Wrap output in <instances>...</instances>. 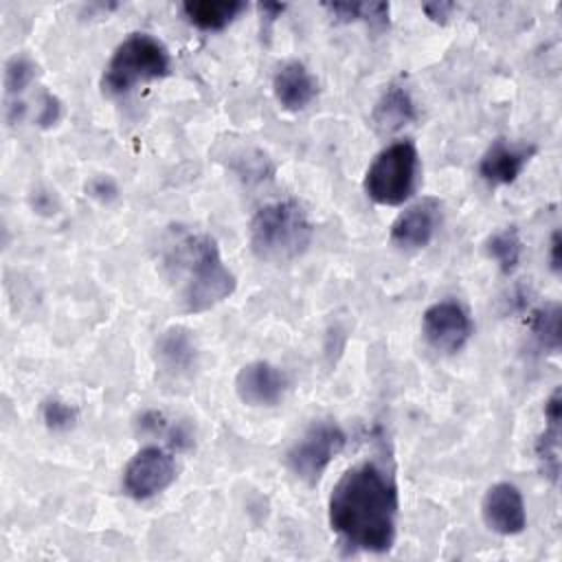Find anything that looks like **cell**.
<instances>
[{
  "instance_id": "3",
  "label": "cell",
  "mask_w": 562,
  "mask_h": 562,
  "mask_svg": "<svg viewBox=\"0 0 562 562\" xmlns=\"http://www.w3.org/2000/svg\"><path fill=\"white\" fill-rule=\"evenodd\" d=\"M314 226L294 200L261 206L250 220V248L261 261L285 263L301 257L312 244Z\"/></svg>"
},
{
  "instance_id": "22",
  "label": "cell",
  "mask_w": 562,
  "mask_h": 562,
  "mask_svg": "<svg viewBox=\"0 0 562 562\" xmlns=\"http://www.w3.org/2000/svg\"><path fill=\"white\" fill-rule=\"evenodd\" d=\"M42 419L50 430H68L77 422V408L53 397L42 404Z\"/></svg>"
},
{
  "instance_id": "19",
  "label": "cell",
  "mask_w": 562,
  "mask_h": 562,
  "mask_svg": "<svg viewBox=\"0 0 562 562\" xmlns=\"http://www.w3.org/2000/svg\"><path fill=\"white\" fill-rule=\"evenodd\" d=\"M487 257L498 263V268L509 274L518 268L520 257H522V239L516 226H505L496 231L487 241H485Z\"/></svg>"
},
{
  "instance_id": "17",
  "label": "cell",
  "mask_w": 562,
  "mask_h": 562,
  "mask_svg": "<svg viewBox=\"0 0 562 562\" xmlns=\"http://www.w3.org/2000/svg\"><path fill=\"white\" fill-rule=\"evenodd\" d=\"M184 18L202 31L226 29L244 9L241 0H189L180 4Z\"/></svg>"
},
{
  "instance_id": "11",
  "label": "cell",
  "mask_w": 562,
  "mask_h": 562,
  "mask_svg": "<svg viewBox=\"0 0 562 562\" xmlns=\"http://www.w3.org/2000/svg\"><path fill=\"white\" fill-rule=\"evenodd\" d=\"M285 389L288 375L266 360L248 362L235 375V393L248 406H274Z\"/></svg>"
},
{
  "instance_id": "14",
  "label": "cell",
  "mask_w": 562,
  "mask_h": 562,
  "mask_svg": "<svg viewBox=\"0 0 562 562\" xmlns=\"http://www.w3.org/2000/svg\"><path fill=\"white\" fill-rule=\"evenodd\" d=\"M272 92L277 103L288 112L305 110L318 94V81L299 59H290L272 77Z\"/></svg>"
},
{
  "instance_id": "24",
  "label": "cell",
  "mask_w": 562,
  "mask_h": 562,
  "mask_svg": "<svg viewBox=\"0 0 562 562\" xmlns=\"http://www.w3.org/2000/svg\"><path fill=\"white\" fill-rule=\"evenodd\" d=\"M57 116H59V101L55 97L46 94L44 105H42V114H40V123L50 125V123L57 121Z\"/></svg>"
},
{
  "instance_id": "26",
  "label": "cell",
  "mask_w": 562,
  "mask_h": 562,
  "mask_svg": "<svg viewBox=\"0 0 562 562\" xmlns=\"http://www.w3.org/2000/svg\"><path fill=\"white\" fill-rule=\"evenodd\" d=\"M259 9H261V13H263L268 20H274V18H279V15L283 13L285 4H279V2H263V4H259Z\"/></svg>"
},
{
  "instance_id": "10",
  "label": "cell",
  "mask_w": 562,
  "mask_h": 562,
  "mask_svg": "<svg viewBox=\"0 0 562 562\" xmlns=\"http://www.w3.org/2000/svg\"><path fill=\"white\" fill-rule=\"evenodd\" d=\"M481 516L490 531L516 536L527 527V509L520 490L514 483L501 481L487 487L481 501Z\"/></svg>"
},
{
  "instance_id": "13",
  "label": "cell",
  "mask_w": 562,
  "mask_h": 562,
  "mask_svg": "<svg viewBox=\"0 0 562 562\" xmlns=\"http://www.w3.org/2000/svg\"><path fill=\"white\" fill-rule=\"evenodd\" d=\"M533 154L536 145H518L496 138L479 160V176L490 184H512Z\"/></svg>"
},
{
  "instance_id": "20",
  "label": "cell",
  "mask_w": 562,
  "mask_h": 562,
  "mask_svg": "<svg viewBox=\"0 0 562 562\" xmlns=\"http://www.w3.org/2000/svg\"><path fill=\"white\" fill-rule=\"evenodd\" d=\"M531 334L542 349L558 353L560 351V305L547 303L538 307L531 316Z\"/></svg>"
},
{
  "instance_id": "4",
  "label": "cell",
  "mask_w": 562,
  "mask_h": 562,
  "mask_svg": "<svg viewBox=\"0 0 562 562\" xmlns=\"http://www.w3.org/2000/svg\"><path fill=\"white\" fill-rule=\"evenodd\" d=\"M171 72L167 46L149 33H130L112 53L101 72V92L123 97L136 86L162 79Z\"/></svg>"
},
{
  "instance_id": "9",
  "label": "cell",
  "mask_w": 562,
  "mask_h": 562,
  "mask_svg": "<svg viewBox=\"0 0 562 562\" xmlns=\"http://www.w3.org/2000/svg\"><path fill=\"white\" fill-rule=\"evenodd\" d=\"M441 224V202L437 198H422L404 209L391 224L389 239L402 250H419L430 244Z\"/></svg>"
},
{
  "instance_id": "15",
  "label": "cell",
  "mask_w": 562,
  "mask_h": 562,
  "mask_svg": "<svg viewBox=\"0 0 562 562\" xmlns=\"http://www.w3.org/2000/svg\"><path fill=\"white\" fill-rule=\"evenodd\" d=\"M417 116V105L408 88L402 83H389L371 112V123L380 134H393L408 123H415Z\"/></svg>"
},
{
  "instance_id": "25",
  "label": "cell",
  "mask_w": 562,
  "mask_h": 562,
  "mask_svg": "<svg viewBox=\"0 0 562 562\" xmlns=\"http://www.w3.org/2000/svg\"><path fill=\"white\" fill-rule=\"evenodd\" d=\"M560 248H562V239H560V231H553L551 235V244H549V261H551V270L558 274L560 266H562V257H560Z\"/></svg>"
},
{
  "instance_id": "21",
  "label": "cell",
  "mask_w": 562,
  "mask_h": 562,
  "mask_svg": "<svg viewBox=\"0 0 562 562\" xmlns=\"http://www.w3.org/2000/svg\"><path fill=\"white\" fill-rule=\"evenodd\" d=\"M37 75V66L26 55H13L4 66L7 94H20Z\"/></svg>"
},
{
  "instance_id": "2",
  "label": "cell",
  "mask_w": 562,
  "mask_h": 562,
  "mask_svg": "<svg viewBox=\"0 0 562 562\" xmlns=\"http://www.w3.org/2000/svg\"><path fill=\"white\" fill-rule=\"evenodd\" d=\"M182 270V303L187 312H206L235 292L237 279L222 261L211 235H187L176 250Z\"/></svg>"
},
{
  "instance_id": "1",
  "label": "cell",
  "mask_w": 562,
  "mask_h": 562,
  "mask_svg": "<svg viewBox=\"0 0 562 562\" xmlns=\"http://www.w3.org/2000/svg\"><path fill=\"white\" fill-rule=\"evenodd\" d=\"M397 512L395 479L375 459L345 470L327 501L329 527L349 551L386 553L397 536Z\"/></svg>"
},
{
  "instance_id": "6",
  "label": "cell",
  "mask_w": 562,
  "mask_h": 562,
  "mask_svg": "<svg viewBox=\"0 0 562 562\" xmlns=\"http://www.w3.org/2000/svg\"><path fill=\"white\" fill-rule=\"evenodd\" d=\"M345 443L347 435L336 422L318 419L301 435V439L292 443L285 454V463L296 479L314 485L334 461V457L340 454Z\"/></svg>"
},
{
  "instance_id": "5",
  "label": "cell",
  "mask_w": 562,
  "mask_h": 562,
  "mask_svg": "<svg viewBox=\"0 0 562 562\" xmlns=\"http://www.w3.org/2000/svg\"><path fill=\"white\" fill-rule=\"evenodd\" d=\"M419 182V154L413 140L386 145L364 171V193L382 206L404 204Z\"/></svg>"
},
{
  "instance_id": "7",
  "label": "cell",
  "mask_w": 562,
  "mask_h": 562,
  "mask_svg": "<svg viewBox=\"0 0 562 562\" xmlns=\"http://www.w3.org/2000/svg\"><path fill=\"white\" fill-rule=\"evenodd\" d=\"M176 479V461L160 446L140 448L123 470V490L134 501H147L167 490Z\"/></svg>"
},
{
  "instance_id": "8",
  "label": "cell",
  "mask_w": 562,
  "mask_h": 562,
  "mask_svg": "<svg viewBox=\"0 0 562 562\" xmlns=\"http://www.w3.org/2000/svg\"><path fill=\"white\" fill-rule=\"evenodd\" d=\"M422 334L432 349L454 353L472 338L474 325L459 301H437L422 316Z\"/></svg>"
},
{
  "instance_id": "23",
  "label": "cell",
  "mask_w": 562,
  "mask_h": 562,
  "mask_svg": "<svg viewBox=\"0 0 562 562\" xmlns=\"http://www.w3.org/2000/svg\"><path fill=\"white\" fill-rule=\"evenodd\" d=\"M457 9V4L454 2H443V0H439V2H426V4H422V11L432 20V22H448V18L452 15V11Z\"/></svg>"
},
{
  "instance_id": "18",
  "label": "cell",
  "mask_w": 562,
  "mask_h": 562,
  "mask_svg": "<svg viewBox=\"0 0 562 562\" xmlns=\"http://www.w3.org/2000/svg\"><path fill=\"white\" fill-rule=\"evenodd\" d=\"M338 22L362 20L371 29L382 31L389 26V2H325L323 4Z\"/></svg>"
},
{
  "instance_id": "16",
  "label": "cell",
  "mask_w": 562,
  "mask_h": 562,
  "mask_svg": "<svg viewBox=\"0 0 562 562\" xmlns=\"http://www.w3.org/2000/svg\"><path fill=\"white\" fill-rule=\"evenodd\" d=\"M560 426H562V397H560V389H555L544 404V430L536 439V457H538L540 470L551 483H558V476H560V441H562Z\"/></svg>"
},
{
  "instance_id": "12",
  "label": "cell",
  "mask_w": 562,
  "mask_h": 562,
  "mask_svg": "<svg viewBox=\"0 0 562 562\" xmlns=\"http://www.w3.org/2000/svg\"><path fill=\"white\" fill-rule=\"evenodd\" d=\"M156 367L169 380H184L198 367V345L187 327H169L156 340Z\"/></svg>"
}]
</instances>
